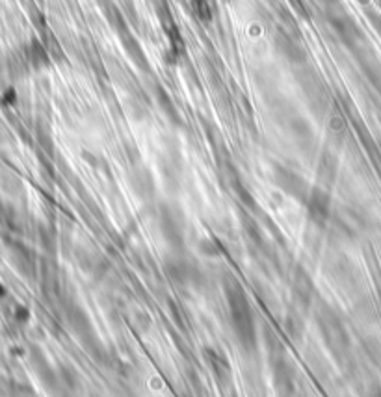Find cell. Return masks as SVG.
<instances>
[{
  "label": "cell",
  "mask_w": 381,
  "mask_h": 397,
  "mask_svg": "<svg viewBox=\"0 0 381 397\" xmlns=\"http://www.w3.org/2000/svg\"><path fill=\"white\" fill-rule=\"evenodd\" d=\"M229 310H231V320L238 340L246 347L255 345V325H253V314H251L249 303L246 295L242 293L240 288L229 290Z\"/></svg>",
  "instance_id": "cell-1"
},
{
  "label": "cell",
  "mask_w": 381,
  "mask_h": 397,
  "mask_svg": "<svg viewBox=\"0 0 381 397\" xmlns=\"http://www.w3.org/2000/svg\"><path fill=\"white\" fill-rule=\"evenodd\" d=\"M329 23H331V28H333L335 32L338 34V38L343 39L346 45H353L359 39L358 24L353 23L348 15H344V13L331 15Z\"/></svg>",
  "instance_id": "cell-2"
},
{
  "label": "cell",
  "mask_w": 381,
  "mask_h": 397,
  "mask_svg": "<svg viewBox=\"0 0 381 397\" xmlns=\"http://www.w3.org/2000/svg\"><path fill=\"white\" fill-rule=\"evenodd\" d=\"M277 47H279V50L283 53V56L292 60V62H304L305 60L304 47H301L294 38H290V36H277Z\"/></svg>",
  "instance_id": "cell-3"
},
{
  "label": "cell",
  "mask_w": 381,
  "mask_h": 397,
  "mask_svg": "<svg viewBox=\"0 0 381 397\" xmlns=\"http://www.w3.org/2000/svg\"><path fill=\"white\" fill-rule=\"evenodd\" d=\"M186 4L192 10V13L198 17L203 23H208L213 19L214 8H213V0H186Z\"/></svg>",
  "instance_id": "cell-4"
}]
</instances>
